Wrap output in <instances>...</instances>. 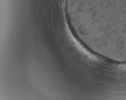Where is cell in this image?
<instances>
[{"label":"cell","instance_id":"obj_1","mask_svg":"<svg viewBox=\"0 0 126 100\" xmlns=\"http://www.w3.org/2000/svg\"><path fill=\"white\" fill-rule=\"evenodd\" d=\"M79 31L81 35H87L91 32V27L87 23H83L79 26Z\"/></svg>","mask_w":126,"mask_h":100},{"label":"cell","instance_id":"obj_2","mask_svg":"<svg viewBox=\"0 0 126 100\" xmlns=\"http://www.w3.org/2000/svg\"><path fill=\"white\" fill-rule=\"evenodd\" d=\"M92 19L95 22H99L101 21L102 19V16L100 13L99 12H96L94 13L92 16Z\"/></svg>","mask_w":126,"mask_h":100},{"label":"cell","instance_id":"obj_3","mask_svg":"<svg viewBox=\"0 0 126 100\" xmlns=\"http://www.w3.org/2000/svg\"><path fill=\"white\" fill-rule=\"evenodd\" d=\"M121 11L123 13L126 14V4L123 5L121 7Z\"/></svg>","mask_w":126,"mask_h":100},{"label":"cell","instance_id":"obj_4","mask_svg":"<svg viewBox=\"0 0 126 100\" xmlns=\"http://www.w3.org/2000/svg\"><path fill=\"white\" fill-rule=\"evenodd\" d=\"M117 0H108V2L111 4H113L116 2Z\"/></svg>","mask_w":126,"mask_h":100},{"label":"cell","instance_id":"obj_5","mask_svg":"<svg viewBox=\"0 0 126 100\" xmlns=\"http://www.w3.org/2000/svg\"><path fill=\"white\" fill-rule=\"evenodd\" d=\"M124 24L125 27V28H126V20H125V22H124Z\"/></svg>","mask_w":126,"mask_h":100}]
</instances>
